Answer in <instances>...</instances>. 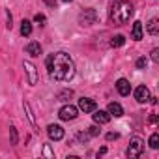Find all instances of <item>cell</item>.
Returning a JSON list of instances; mask_svg holds the SVG:
<instances>
[{
  "mask_svg": "<svg viewBox=\"0 0 159 159\" xmlns=\"http://www.w3.org/2000/svg\"><path fill=\"white\" fill-rule=\"evenodd\" d=\"M88 135H90V137H98V135H99V127H98V125L88 127Z\"/></svg>",
  "mask_w": 159,
  "mask_h": 159,
  "instance_id": "cb8c5ba5",
  "label": "cell"
},
{
  "mask_svg": "<svg viewBox=\"0 0 159 159\" xmlns=\"http://www.w3.org/2000/svg\"><path fill=\"white\" fill-rule=\"evenodd\" d=\"M34 21L39 23V25H43V23H45V15H43V13H38V15L34 17Z\"/></svg>",
  "mask_w": 159,
  "mask_h": 159,
  "instance_id": "484cf974",
  "label": "cell"
},
{
  "mask_svg": "<svg viewBox=\"0 0 159 159\" xmlns=\"http://www.w3.org/2000/svg\"><path fill=\"white\" fill-rule=\"evenodd\" d=\"M131 38H133L135 41H140V39H142V23H140V21H135V23H133Z\"/></svg>",
  "mask_w": 159,
  "mask_h": 159,
  "instance_id": "4fadbf2b",
  "label": "cell"
},
{
  "mask_svg": "<svg viewBox=\"0 0 159 159\" xmlns=\"http://www.w3.org/2000/svg\"><path fill=\"white\" fill-rule=\"evenodd\" d=\"M23 109H25V112H26V116H28V122L36 127V116H34V111H32L30 103H28V101H23Z\"/></svg>",
  "mask_w": 159,
  "mask_h": 159,
  "instance_id": "9a60e30c",
  "label": "cell"
},
{
  "mask_svg": "<svg viewBox=\"0 0 159 159\" xmlns=\"http://www.w3.org/2000/svg\"><path fill=\"white\" fill-rule=\"evenodd\" d=\"M125 43V38L122 36V34H118V36H114L112 39H111V47H122Z\"/></svg>",
  "mask_w": 159,
  "mask_h": 159,
  "instance_id": "ac0fdd59",
  "label": "cell"
},
{
  "mask_svg": "<svg viewBox=\"0 0 159 159\" xmlns=\"http://www.w3.org/2000/svg\"><path fill=\"white\" fill-rule=\"evenodd\" d=\"M152 60L153 62H159V49H153L152 51Z\"/></svg>",
  "mask_w": 159,
  "mask_h": 159,
  "instance_id": "4316f807",
  "label": "cell"
},
{
  "mask_svg": "<svg viewBox=\"0 0 159 159\" xmlns=\"http://www.w3.org/2000/svg\"><path fill=\"white\" fill-rule=\"evenodd\" d=\"M47 135H49L51 140H62L64 139V129L60 125H56V124H51L47 127Z\"/></svg>",
  "mask_w": 159,
  "mask_h": 159,
  "instance_id": "9c48e42d",
  "label": "cell"
},
{
  "mask_svg": "<svg viewBox=\"0 0 159 159\" xmlns=\"http://www.w3.org/2000/svg\"><path fill=\"white\" fill-rule=\"evenodd\" d=\"M23 67H25V73H26V77H28V84H30V86H36L38 81H39V75H38L36 66L26 60V62H23Z\"/></svg>",
  "mask_w": 159,
  "mask_h": 159,
  "instance_id": "5b68a950",
  "label": "cell"
},
{
  "mask_svg": "<svg viewBox=\"0 0 159 159\" xmlns=\"http://www.w3.org/2000/svg\"><path fill=\"white\" fill-rule=\"evenodd\" d=\"M107 112L111 114V116H114V118H120V116H124V109H122V105L120 103H109V107H107Z\"/></svg>",
  "mask_w": 159,
  "mask_h": 159,
  "instance_id": "7c38bea8",
  "label": "cell"
},
{
  "mask_svg": "<svg viewBox=\"0 0 159 159\" xmlns=\"http://www.w3.org/2000/svg\"><path fill=\"white\" fill-rule=\"evenodd\" d=\"M47 69L54 81H71L75 77V62L67 52H56L47 56Z\"/></svg>",
  "mask_w": 159,
  "mask_h": 159,
  "instance_id": "6da1fadb",
  "label": "cell"
},
{
  "mask_svg": "<svg viewBox=\"0 0 159 159\" xmlns=\"http://www.w3.org/2000/svg\"><path fill=\"white\" fill-rule=\"evenodd\" d=\"M98 109L96 101L90 99V98H81L79 99V111H83V112H94Z\"/></svg>",
  "mask_w": 159,
  "mask_h": 159,
  "instance_id": "52a82bcc",
  "label": "cell"
},
{
  "mask_svg": "<svg viewBox=\"0 0 159 159\" xmlns=\"http://www.w3.org/2000/svg\"><path fill=\"white\" fill-rule=\"evenodd\" d=\"M103 153H107V148H105V146H103V148H101V150L98 152V155H103Z\"/></svg>",
  "mask_w": 159,
  "mask_h": 159,
  "instance_id": "4dcf8cb0",
  "label": "cell"
},
{
  "mask_svg": "<svg viewBox=\"0 0 159 159\" xmlns=\"http://www.w3.org/2000/svg\"><path fill=\"white\" fill-rule=\"evenodd\" d=\"M142 152H144V140L139 139V137H133L131 142H129V148H127V152H125L127 157H129V159H137V157L142 155Z\"/></svg>",
  "mask_w": 159,
  "mask_h": 159,
  "instance_id": "3957f363",
  "label": "cell"
},
{
  "mask_svg": "<svg viewBox=\"0 0 159 159\" xmlns=\"http://www.w3.org/2000/svg\"><path fill=\"white\" fill-rule=\"evenodd\" d=\"M45 4H47V6H51V8L54 10V8H56V0H45Z\"/></svg>",
  "mask_w": 159,
  "mask_h": 159,
  "instance_id": "f546056e",
  "label": "cell"
},
{
  "mask_svg": "<svg viewBox=\"0 0 159 159\" xmlns=\"http://www.w3.org/2000/svg\"><path fill=\"white\" fill-rule=\"evenodd\" d=\"M116 90H118V94L124 96V98L131 94V84H129L127 79H118V81H116Z\"/></svg>",
  "mask_w": 159,
  "mask_h": 159,
  "instance_id": "30bf717a",
  "label": "cell"
},
{
  "mask_svg": "<svg viewBox=\"0 0 159 159\" xmlns=\"http://www.w3.org/2000/svg\"><path fill=\"white\" fill-rule=\"evenodd\" d=\"M133 15V4L129 0H114L109 8V17L116 26L125 25Z\"/></svg>",
  "mask_w": 159,
  "mask_h": 159,
  "instance_id": "7a4b0ae2",
  "label": "cell"
},
{
  "mask_svg": "<svg viewBox=\"0 0 159 159\" xmlns=\"http://www.w3.org/2000/svg\"><path fill=\"white\" fill-rule=\"evenodd\" d=\"M116 139H120V133H116V131L107 133V140H116Z\"/></svg>",
  "mask_w": 159,
  "mask_h": 159,
  "instance_id": "d4e9b609",
  "label": "cell"
},
{
  "mask_svg": "<svg viewBox=\"0 0 159 159\" xmlns=\"http://www.w3.org/2000/svg\"><path fill=\"white\" fill-rule=\"evenodd\" d=\"M10 137H11V144L15 146V144L19 142V135H17V127H15V125L10 127Z\"/></svg>",
  "mask_w": 159,
  "mask_h": 159,
  "instance_id": "44dd1931",
  "label": "cell"
},
{
  "mask_svg": "<svg viewBox=\"0 0 159 159\" xmlns=\"http://www.w3.org/2000/svg\"><path fill=\"white\" fill-rule=\"evenodd\" d=\"M92 116H94V122H96V124H99V125H103V124H109V122H111V114H109L107 111H98V109H96Z\"/></svg>",
  "mask_w": 159,
  "mask_h": 159,
  "instance_id": "8fae6325",
  "label": "cell"
},
{
  "mask_svg": "<svg viewBox=\"0 0 159 159\" xmlns=\"http://www.w3.org/2000/svg\"><path fill=\"white\" fill-rule=\"evenodd\" d=\"M146 64H148V60H146L144 56H142V58H139V60L135 62V66H137V69H144V67H146Z\"/></svg>",
  "mask_w": 159,
  "mask_h": 159,
  "instance_id": "603a6c76",
  "label": "cell"
},
{
  "mask_svg": "<svg viewBox=\"0 0 159 159\" xmlns=\"http://www.w3.org/2000/svg\"><path fill=\"white\" fill-rule=\"evenodd\" d=\"M21 34L23 36H30L32 34V23L30 21H26V19L21 21Z\"/></svg>",
  "mask_w": 159,
  "mask_h": 159,
  "instance_id": "2e32d148",
  "label": "cell"
},
{
  "mask_svg": "<svg viewBox=\"0 0 159 159\" xmlns=\"http://www.w3.org/2000/svg\"><path fill=\"white\" fill-rule=\"evenodd\" d=\"M64 2H71V0H64Z\"/></svg>",
  "mask_w": 159,
  "mask_h": 159,
  "instance_id": "1f68e13d",
  "label": "cell"
},
{
  "mask_svg": "<svg viewBox=\"0 0 159 159\" xmlns=\"http://www.w3.org/2000/svg\"><path fill=\"white\" fill-rule=\"evenodd\" d=\"M98 21V11L94 8H86L79 13V25L81 26H92Z\"/></svg>",
  "mask_w": 159,
  "mask_h": 159,
  "instance_id": "277c9868",
  "label": "cell"
},
{
  "mask_svg": "<svg viewBox=\"0 0 159 159\" xmlns=\"http://www.w3.org/2000/svg\"><path fill=\"white\" fill-rule=\"evenodd\" d=\"M90 139V135L88 133H79V140H83V142H86Z\"/></svg>",
  "mask_w": 159,
  "mask_h": 159,
  "instance_id": "83f0119b",
  "label": "cell"
},
{
  "mask_svg": "<svg viewBox=\"0 0 159 159\" xmlns=\"http://www.w3.org/2000/svg\"><path fill=\"white\" fill-rule=\"evenodd\" d=\"M41 155H43V157H49V159H54V152L51 150V144H43Z\"/></svg>",
  "mask_w": 159,
  "mask_h": 159,
  "instance_id": "ffe728a7",
  "label": "cell"
},
{
  "mask_svg": "<svg viewBox=\"0 0 159 159\" xmlns=\"http://www.w3.org/2000/svg\"><path fill=\"white\" fill-rule=\"evenodd\" d=\"M58 116H60V120H64V122L75 120V118L79 116V107H75V105H64V107L58 111Z\"/></svg>",
  "mask_w": 159,
  "mask_h": 159,
  "instance_id": "8992f818",
  "label": "cell"
},
{
  "mask_svg": "<svg viewBox=\"0 0 159 159\" xmlns=\"http://www.w3.org/2000/svg\"><path fill=\"white\" fill-rule=\"evenodd\" d=\"M159 21L153 17L150 23H148V34H152V36H157V32H159V25H157Z\"/></svg>",
  "mask_w": 159,
  "mask_h": 159,
  "instance_id": "e0dca14e",
  "label": "cell"
},
{
  "mask_svg": "<svg viewBox=\"0 0 159 159\" xmlns=\"http://www.w3.org/2000/svg\"><path fill=\"white\" fill-rule=\"evenodd\" d=\"M71 96H73V92H71V90H62V92L58 94V101H67Z\"/></svg>",
  "mask_w": 159,
  "mask_h": 159,
  "instance_id": "7402d4cb",
  "label": "cell"
},
{
  "mask_svg": "<svg viewBox=\"0 0 159 159\" xmlns=\"http://www.w3.org/2000/svg\"><path fill=\"white\" fill-rule=\"evenodd\" d=\"M26 52H28L30 56H39V54H41V45H39L38 41H30V43L26 45Z\"/></svg>",
  "mask_w": 159,
  "mask_h": 159,
  "instance_id": "5bb4252c",
  "label": "cell"
},
{
  "mask_svg": "<svg viewBox=\"0 0 159 159\" xmlns=\"http://www.w3.org/2000/svg\"><path fill=\"white\" fill-rule=\"evenodd\" d=\"M11 26H13V25H11V13L8 11V23H6V28H8V30H11Z\"/></svg>",
  "mask_w": 159,
  "mask_h": 159,
  "instance_id": "f1b7e54d",
  "label": "cell"
},
{
  "mask_svg": "<svg viewBox=\"0 0 159 159\" xmlns=\"http://www.w3.org/2000/svg\"><path fill=\"white\" fill-rule=\"evenodd\" d=\"M148 144H150V148L157 150V148H159V133H152V137H150Z\"/></svg>",
  "mask_w": 159,
  "mask_h": 159,
  "instance_id": "d6986e66",
  "label": "cell"
},
{
  "mask_svg": "<svg viewBox=\"0 0 159 159\" xmlns=\"http://www.w3.org/2000/svg\"><path fill=\"white\" fill-rule=\"evenodd\" d=\"M135 99H137V103H146V101H150V90H148V86H144V84L137 86V90H135Z\"/></svg>",
  "mask_w": 159,
  "mask_h": 159,
  "instance_id": "ba28073f",
  "label": "cell"
}]
</instances>
